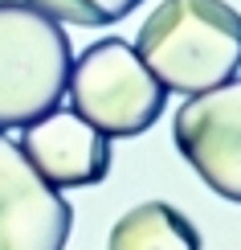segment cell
<instances>
[{"label":"cell","instance_id":"6","mask_svg":"<svg viewBox=\"0 0 241 250\" xmlns=\"http://www.w3.org/2000/svg\"><path fill=\"white\" fill-rule=\"evenodd\" d=\"M17 144L54 189H86L111 168V140L74 111H49L45 119L29 123Z\"/></svg>","mask_w":241,"mask_h":250},{"label":"cell","instance_id":"3","mask_svg":"<svg viewBox=\"0 0 241 250\" xmlns=\"http://www.w3.org/2000/svg\"><path fill=\"white\" fill-rule=\"evenodd\" d=\"M70 111L107 140L143 135L167 107V90L123 37H102L70 66Z\"/></svg>","mask_w":241,"mask_h":250},{"label":"cell","instance_id":"8","mask_svg":"<svg viewBox=\"0 0 241 250\" xmlns=\"http://www.w3.org/2000/svg\"><path fill=\"white\" fill-rule=\"evenodd\" d=\"M29 4H37L41 13H49L54 21H70V25H114V21H123L131 13V8H139L143 0H29Z\"/></svg>","mask_w":241,"mask_h":250},{"label":"cell","instance_id":"7","mask_svg":"<svg viewBox=\"0 0 241 250\" xmlns=\"http://www.w3.org/2000/svg\"><path fill=\"white\" fill-rule=\"evenodd\" d=\"M107 250H201V234L167 201H143L111 226Z\"/></svg>","mask_w":241,"mask_h":250},{"label":"cell","instance_id":"5","mask_svg":"<svg viewBox=\"0 0 241 250\" xmlns=\"http://www.w3.org/2000/svg\"><path fill=\"white\" fill-rule=\"evenodd\" d=\"M74 209L0 131V250H66Z\"/></svg>","mask_w":241,"mask_h":250},{"label":"cell","instance_id":"4","mask_svg":"<svg viewBox=\"0 0 241 250\" xmlns=\"http://www.w3.org/2000/svg\"><path fill=\"white\" fill-rule=\"evenodd\" d=\"M172 140L208 189L241 205V78L188 95L172 119Z\"/></svg>","mask_w":241,"mask_h":250},{"label":"cell","instance_id":"1","mask_svg":"<svg viewBox=\"0 0 241 250\" xmlns=\"http://www.w3.org/2000/svg\"><path fill=\"white\" fill-rule=\"evenodd\" d=\"M135 54L164 90H213L241 70V13L225 0H164L139 25Z\"/></svg>","mask_w":241,"mask_h":250},{"label":"cell","instance_id":"2","mask_svg":"<svg viewBox=\"0 0 241 250\" xmlns=\"http://www.w3.org/2000/svg\"><path fill=\"white\" fill-rule=\"evenodd\" d=\"M74 49L61 21L29 0H0V131H25L61 107Z\"/></svg>","mask_w":241,"mask_h":250}]
</instances>
